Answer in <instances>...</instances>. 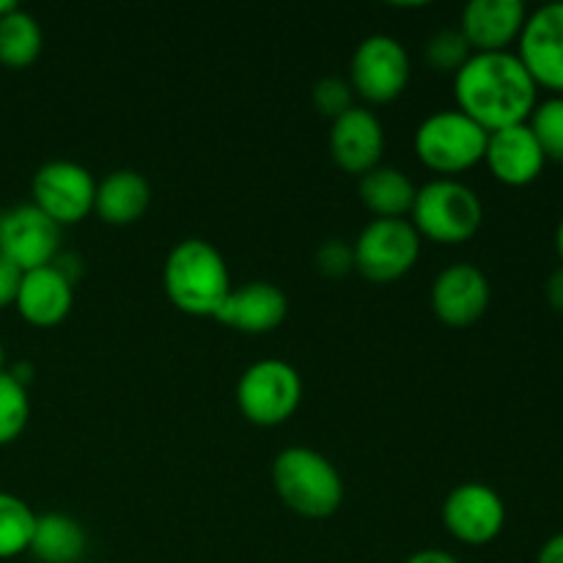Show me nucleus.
Listing matches in <instances>:
<instances>
[{"label": "nucleus", "mask_w": 563, "mask_h": 563, "mask_svg": "<svg viewBox=\"0 0 563 563\" xmlns=\"http://www.w3.org/2000/svg\"><path fill=\"white\" fill-rule=\"evenodd\" d=\"M407 82H410V55L399 38L374 33L357 44L350 64V86L357 97L374 104L394 102Z\"/></svg>", "instance_id": "nucleus-8"}, {"label": "nucleus", "mask_w": 563, "mask_h": 563, "mask_svg": "<svg viewBox=\"0 0 563 563\" xmlns=\"http://www.w3.org/2000/svg\"><path fill=\"white\" fill-rule=\"evenodd\" d=\"M3 366H5V350L3 344H0V372H3Z\"/></svg>", "instance_id": "nucleus-35"}, {"label": "nucleus", "mask_w": 563, "mask_h": 563, "mask_svg": "<svg viewBox=\"0 0 563 563\" xmlns=\"http://www.w3.org/2000/svg\"><path fill=\"white\" fill-rule=\"evenodd\" d=\"M31 418V399L27 388L11 372H0V449L14 443L27 427Z\"/></svg>", "instance_id": "nucleus-24"}, {"label": "nucleus", "mask_w": 563, "mask_h": 563, "mask_svg": "<svg viewBox=\"0 0 563 563\" xmlns=\"http://www.w3.org/2000/svg\"><path fill=\"white\" fill-rule=\"evenodd\" d=\"M22 269L16 264H11L9 258L0 256V311L9 306H14L16 291H20Z\"/></svg>", "instance_id": "nucleus-29"}, {"label": "nucleus", "mask_w": 563, "mask_h": 563, "mask_svg": "<svg viewBox=\"0 0 563 563\" xmlns=\"http://www.w3.org/2000/svg\"><path fill=\"white\" fill-rule=\"evenodd\" d=\"M302 399V379L291 363L267 357L245 368L236 383V405L256 427H278L289 421Z\"/></svg>", "instance_id": "nucleus-6"}, {"label": "nucleus", "mask_w": 563, "mask_h": 563, "mask_svg": "<svg viewBox=\"0 0 563 563\" xmlns=\"http://www.w3.org/2000/svg\"><path fill=\"white\" fill-rule=\"evenodd\" d=\"M286 311H289V302L278 286L267 280H253L240 289H231L214 319L240 333L258 335L278 328L286 319Z\"/></svg>", "instance_id": "nucleus-18"}, {"label": "nucleus", "mask_w": 563, "mask_h": 563, "mask_svg": "<svg viewBox=\"0 0 563 563\" xmlns=\"http://www.w3.org/2000/svg\"><path fill=\"white\" fill-rule=\"evenodd\" d=\"M471 55L473 49L460 27H443V31L432 33L427 42V64L438 71H454L456 75Z\"/></svg>", "instance_id": "nucleus-26"}, {"label": "nucleus", "mask_w": 563, "mask_h": 563, "mask_svg": "<svg viewBox=\"0 0 563 563\" xmlns=\"http://www.w3.org/2000/svg\"><path fill=\"white\" fill-rule=\"evenodd\" d=\"M60 253V225L33 203H16L0 212V256L27 273L47 267Z\"/></svg>", "instance_id": "nucleus-10"}, {"label": "nucleus", "mask_w": 563, "mask_h": 563, "mask_svg": "<svg viewBox=\"0 0 563 563\" xmlns=\"http://www.w3.org/2000/svg\"><path fill=\"white\" fill-rule=\"evenodd\" d=\"M14 5H16V3H11V0H0V16H3L5 11L14 9Z\"/></svg>", "instance_id": "nucleus-34"}, {"label": "nucleus", "mask_w": 563, "mask_h": 563, "mask_svg": "<svg viewBox=\"0 0 563 563\" xmlns=\"http://www.w3.org/2000/svg\"><path fill=\"white\" fill-rule=\"evenodd\" d=\"M489 280L476 264H451L434 278L432 308L440 322L451 328H471L489 308Z\"/></svg>", "instance_id": "nucleus-13"}, {"label": "nucleus", "mask_w": 563, "mask_h": 563, "mask_svg": "<svg viewBox=\"0 0 563 563\" xmlns=\"http://www.w3.org/2000/svg\"><path fill=\"white\" fill-rule=\"evenodd\" d=\"M352 86L344 77H324L313 86V104L328 119H339L341 113L352 108Z\"/></svg>", "instance_id": "nucleus-27"}, {"label": "nucleus", "mask_w": 563, "mask_h": 563, "mask_svg": "<svg viewBox=\"0 0 563 563\" xmlns=\"http://www.w3.org/2000/svg\"><path fill=\"white\" fill-rule=\"evenodd\" d=\"M528 126L537 135L544 157L563 165V97H550L533 108Z\"/></svg>", "instance_id": "nucleus-25"}, {"label": "nucleus", "mask_w": 563, "mask_h": 563, "mask_svg": "<svg viewBox=\"0 0 563 563\" xmlns=\"http://www.w3.org/2000/svg\"><path fill=\"white\" fill-rule=\"evenodd\" d=\"M317 267L319 273L328 275V278H341L350 269H355V253L352 245H346L344 240H330L324 242L317 251Z\"/></svg>", "instance_id": "nucleus-28"}, {"label": "nucleus", "mask_w": 563, "mask_h": 563, "mask_svg": "<svg viewBox=\"0 0 563 563\" xmlns=\"http://www.w3.org/2000/svg\"><path fill=\"white\" fill-rule=\"evenodd\" d=\"M385 152V130L368 108L352 104L330 126V154L346 174L363 176L374 170Z\"/></svg>", "instance_id": "nucleus-14"}, {"label": "nucleus", "mask_w": 563, "mask_h": 563, "mask_svg": "<svg viewBox=\"0 0 563 563\" xmlns=\"http://www.w3.org/2000/svg\"><path fill=\"white\" fill-rule=\"evenodd\" d=\"M355 269L372 284H390L416 267L421 256V234L405 218H377L352 245Z\"/></svg>", "instance_id": "nucleus-7"}, {"label": "nucleus", "mask_w": 563, "mask_h": 563, "mask_svg": "<svg viewBox=\"0 0 563 563\" xmlns=\"http://www.w3.org/2000/svg\"><path fill=\"white\" fill-rule=\"evenodd\" d=\"M75 302V284L66 280L55 264L22 273L16 291V311L33 328H55L64 322Z\"/></svg>", "instance_id": "nucleus-17"}, {"label": "nucleus", "mask_w": 563, "mask_h": 563, "mask_svg": "<svg viewBox=\"0 0 563 563\" xmlns=\"http://www.w3.org/2000/svg\"><path fill=\"white\" fill-rule=\"evenodd\" d=\"M152 203V187L146 176L137 170L121 168L97 181V196H93V212L110 225H130L143 218V212Z\"/></svg>", "instance_id": "nucleus-19"}, {"label": "nucleus", "mask_w": 563, "mask_h": 563, "mask_svg": "<svg viewBox=\"0 0 563 563\" xmlns=\"http://www.w3.org/2000/svg\"><path fill=\"white\" fill-rule=\"evenodd\" d=\"M405 563H460V559L445 553V550H418Z\"/></svg>", "instance_id": "nucleus-32"}, {"label": "nucleus", "mask_w": 563, "mask_h": 563, "mask_svg": "<svg viewBox=\"0 0 563 563\" xmlns=\"http://www.w3.org/2000/svg\"><path fill=\"white\" fill-rule=\"evenodd\" d=\"M86 528L75 517L60 515V511L36 515L27 553L38 563H80L82 555H86Z\"/></svg>", "instance_id": "nucleus-20"}, {"label": "nucleus", "mask_w": 563, "mask_h": 563, "mask_svg": "<svg viewBox=\"0 0 563 563\" xmlns=\"http://www.w3.org/2000/svg\"><path fill=\"white\" fill-rule=\"evenodd\" d=\"M93 196L97 181L91 170L71 159H49L33 174L31 203L55 225L80 223L88 212H93Z\"/></svg>", "instance_id": "nucleus-9"}, {"label": "nucleus", "mask_w": 563, "mask_h": 563, "mask_svg": "<svg viewBox=\"0 0 563 563\" xmlns=\"http://www.w3.org/2000/svg\"><path fill=\"white\" fill-rule=\"evenodd\" d=\"M537 563H563V533H555L542 544Z\"/></svg>", "instance_id": "nucleus-31"}, {"label": "nucleus", "mask_w": 563, "mask_h": 563, "mask_svg": "<svg viewBox=\"0 0 563 563\" xmlns=\"http://www.w3.org/2000/svg\"><path fill=\"white\" fill-rule=\"evenodd\" d=\"M33 526H36V515L31 506L16 495L0 493V561L27 553Z\"/></svg>", "instance_id": "nucleus-23"}, {"label": "nucleus", "mask_w": 563, "mask_h": 563, "mask_svg": "<svg viewBox=\"0 0 563 563\" xmlns=\"http://www.w3.org/2000/svg\"><path fill=\"white\" fill-rule=\"evenodd\" d=\"M489 132L462 110H438L416 132V154L434 174H462L484 159Z\"/></svg>", "instance_id": "nucleus-5"}, {"label": "nucleus", "mask_w": 563, "mask_h": 563, "mask_svg": "<svg viewBox=\"0 0 563 563\" xmlns=\"http://www.w3.org/2000/svg\"><path fill=\"white\" fill-rule=\"evenodd\" d=\"M357 190H361L363 207L372 209L377 218H405V214L412 212L418 187L412 185L405 170L377 165V168L361 176Z\"/></svg>", "instance_id": "nucleus-21"}, {"label": "nucleus", "mask_w": 563, "mask_h": 563, "mask_svg": "<svg viewBox=\"0 0 563 563\" xmlns=\"http://www.w3.org/2000/svg\"><path fill=\"white\" fill-rule=\"evenodd\" d=\"M544 295H548L550 308L563 313V267H559L553 275H550L548 286H544Z\"/></svg>", "instance_id": "nucleus-30"}, {"label": "nucleus", "mask_w": 563, "mask_h": 563, "mask_svg": "<svg viewBox=\"0 0 563 563\" xmlns=\"http://www.w3.org/2000/svg\"><path fill=\"white\" fill-rule=\"evenodd\" d=\"M42 25L36 16L14 5L0 16V64L9 69H27L42 55Z\"/></svg>", "instance_id": "nucleus-22"}, {"label": "nucleus", "mask_w": 563, "mask_h": 563, "mask_svg": "<svg viewBox=\"0 0 563 563\" xmlns=\"http://www.w3.org/2000/svg\"><path fill=\"white\" fill-rule=\"evenodd\" d=\"M443 526L462 544L482 548L495 542L506 526L504 498L482 482L460 484L443 504Z\"/></svg>", "instance_id": "nucleus-11"}, {"label": "nucleus", "mask_w": 563, "mask_h": 563, "mask_svg": "<svg viewBox=\"0 0 563 563\" xmlns=\"http://www.w3.org/2000/svg\"><path fill=\"white\" fill-rule=\"evenodd\" d=\"M273 487L295 515L324 520L344 504V482L333 462L313 449H286L273 462Z\"/></svg>", "instance_id": "nucleus-3"}, {"label": "nucleus", "mask_w": 563, "mask_h": 563, "mask_svg": "<svg viewBox=\"0 0 563 563\" xmlns=\"http://www.w3.org/2000/svg\"><path fill=\"white\" fill-rule=\"evenodd\" d=\"M517 58L539 88L563 97V0L539 5L522 25Z\"/></svg>", "instance_id": "nucleus-12"}, {"label": "nucleus", "mask_w": 563, "mask_h": 563, "mask_svg": "<svg viewBox=\"0 0 563 563\" xmlns=\"http://www.w3.org/2000/svg\"><path fill=\"white\" fill-rule=\"evenodd\" d=\"M168 300L190 317H214L231 291L225 258L207 240H181L163 267Z\"/></svg>", "instance_id": "nucleus-2"}, {"label": "nucleus", "mask_w": 563, "mask_h": 563, "mask_svg": "<svg viewBox=\"0 0 563 563\" xmlns=\"http://www.w3.org/2000/svg\"><path fill=\"white\" fill-rule=\"evenodd\" d=\"M484 163L489 165L495 179L504 181V185L526 187L539 179L548 157H544L531 126L515 124L506 126V130L489 132Z\"/></svg>", "instance_id": "nucleus-16"}, {"label": "nucleus", "mask_w": 563, "mask_h": 563, "mask_svg": "<svg viewBox=\"0 0 563 563\" xmlns=\"http://www.w3.org/2000/svg\"><path fill=\"white\" fill-rule=\"evenodd\" d=\"M555 247H559V256L563 262V220L559 223V229H555Z\"/></svg>", "instance_id": "nucleus-33"}, {"label": "nucleus", "mask_w": 563, "mask_h": 563, "mask_svg": "<svg viewBox=\"0 0 563 563\" xmlns=\"http://www.w3.org/2000/svg\"><path fill=\"white\" fill-rule=\"evenodd\" d=\"M526 20L522 0H471L462 9L460 31L473 53H504L520 38Z\"/></svg>", "instance_id": "nucleus-15"}, {"label": "nucleus", "mask_w": 563, "mask_h": 563, "mask_svg": "<svg viewBox=\"0 0 563 563\" xmlns=\"http://www.w3.org/2000/svg\"><path fill=\"white\" fill-rule=\"evenodd\" d=\"M456 104L487 132L528 124L539 104V86L517 53H473L454 75Z\"/></svg>", "instance_id": "nucleus-1"}, {"label": "nucleus", "mask_w": 563, "mask_h": 563, "mask_svg": "<svg viewBox=\"0 0 563 563\" xmlns=\"http://www.w3.org/2000/svg\"><path fill=\"white\" fill-rule=\"evenodd\" d=\"M412 229L440 245H462L482 229V198L456 179H434L416 192Z\"/></svg>", "instance_id": "nucleus-4"}]
</instances>
